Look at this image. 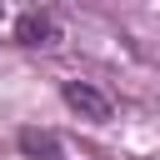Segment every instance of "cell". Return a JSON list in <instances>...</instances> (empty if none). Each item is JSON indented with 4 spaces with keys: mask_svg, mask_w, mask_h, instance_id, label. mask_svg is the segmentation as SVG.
Returning <instances> with one entry per match:
<instances>
[{
    "mask_svg": "<svg viewBox=\"0 0 160 160\" xmlns=\"http://www.w3.org/2000/svg\"><path fill=\"white\" fill-rule=\"evenodd\" d=\"M60 100H65L80 120H90V125H105V120H110V95H100L90 80H65V85H60Z\"/></svg>",
    "mask_w": 160,
    "mask_h": 160,
    "instance_id": "6da1fadb",
    "label": "cell"
},
{
    "mask_svg": "<svg viewBox=\"0 0 160 160\" xmlns=\"http://www.w3.org/2000/svg\"><path fill=\"white\" fill-rule=\"evenodd\" d=\"M15 40L20 45H60V20L50 10H25L15 20Z\"/></svg>",
    "mask_w": 160,
    "mask_h": 160,
    "instance_id": "7a4b0ae2",
    "label": "cell"
},
{
    "mask_svg": "<svg viewBox=\"0 0 160 160\" xmlns=\"http://www.w3.org/2000/svg\"><path fill=\"white\" fill-rule=\"evenodd\" d=\"M15 140H20V150H25L30 160H60V155H65V150H60V135H55V130H35V125H25V130H20Z\"/></svg>",
    "mask_w": 160,
    "mask_h": 160,
    "instance_id": "3957f363",
    "label": "cell"
},
{
    "mask_svg": "<svg viewBox=\"0 0 160 160\" xmlns=\"http://www.w3.org/2000/svg\"><path fill=\"white\" fill-rule=\"evenodd\" d=\"M0 15H5V5H0Z\"/></svg>",
    "mask_w": 160,
    "mask_h": 160,
    "instance_id": "277c9868",
    "label": "cell"
}]
</instances>
